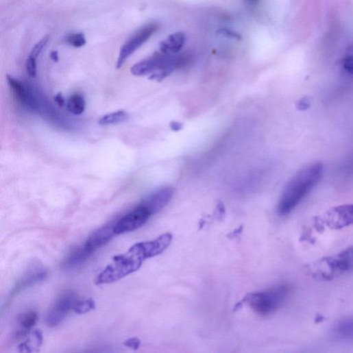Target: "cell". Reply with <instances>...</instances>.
<instances>
[{
  "label": "cell",
  "mask_w": 353,
  "mask_h": 353,
  "mask_svg": "<svg viewBox=\"0 0 353 353\" xmlns=\"http://www.w3.org/2000/svg\"><path fill=\"white\" fill-rule=\"evenodd\" d=\"M8 81L18 100L23 105L33 110L38 108L34 97L20 81L10 75L8 76Z\"/></svg>",
  "instance_id": "obj_13"
},
{
  "label": "cell",
  "mask_w": 353,
  "mask_h": 353,
  "mask_svg": "<svg viewBox=\"0 0 353 353\" xmlns=\"http://www.w3.org/2000/svg\"><path fill=\"white\" fill-rule=\"evenodd\" d=\"M324 171L321 163H314L297 172L287 185L280 199L278 212L290 214L320 181Z\"/></svg>",
  "instance_id": "obj_1"
},
{
  "label": "cell",
  "mask_w": 353,
  "mask_h": 353,
  "mask_svg": "<svg viewBox=\"0 0 353 353\" xmlns=\"http://www.w3.org/2000/svg\"><path fill=\"white\" fill-rule=\"evenodd\" d=\"M182 66L180 56L166 55L160 52L135 64L131 72L134 75L141 77L159 71L167 77Z\"/></svg>",
  "instance_id": "obj_5"
},
{
  "label": "cell",
  "mask_w": 353,
  "mask_h": 353,
  "mask_svg": "<svg viewBox=\"0 0 353 353\" xmlns=\"http://www.w3.org/2000/svg\"><path fill=\"white\" fill-rule=\"evenodd\" d=\"M291 292L292 287L289 284H279L261 292L247 295L241 305L247 303L258 315L269 316L285 304Z\"/></svg>",
  "instance_id": "obj_4"
},
{
  "label": "cell",
  "mask_w": 353,
  "mask_h": 353,
  "mask_svg": "<svg viewBox=\"0 0 353 353\" xmlns=\"http://www.w3.org/2000/svg\"><path fill=\"white\" fill-rule=\"evenodd\" d=\"M148 259L143 243L134 245L125 254L114 256L97 277L95 284H107L119 281L137 271Z\"/></svg>",
  "instance_id": "obj_2"
},
{
  "label": "cell",
  "mask_w": 353,
  "mask_h": 353,
  "mask_svg": "<svg viewBox=\"0 0 353 353\" xmlns=\"http://www.w3.org/2000/svg\"><path fill=\"white\" fill-rule=\"evenodd\" d=\"M80 300L77 295L72 291H67L56 300V303L49 310L46 322L48 326L55 327L59 325L66 317Z\"/></svg>",
  "instance_id": "obj_7"
},
{
  "label": "cell",
  "mask_w": 353,
  "mask_h": 353,
  "mask_svg": "<svg viewBox=\"0 0 353 353\" xmlns=\"http://www.w3.org/2000/svg\"><path fill=\"white\" fill-rule=\"evenodd\" d=\"M248 1L249 2V3L252 5H256L258 2H259V0H248Z\"/></svg>",
  "instance_id": "obj_31"
},
{
  "label": "cell",
  "mask_w": 353,
  "mask_h": 353,
  "mask_svg": "<svg viewBox=\"0 0 353 353\" xmlns=\"http://www.w3.org/2000/svg\"><path fill=\"white\" fill-rule=\"evenodd\" d=\"M67 110L75 115L82 114L85 110V100L79 94L71 95L66 103Z\"/></svg>",
  "instance_id": "obj_19"
},
{
  "label": "cell",
  "mask_w": 353,
  "mask_h": 353,
  "mask_svg": "<svg viewBox=\"0 0 353 353\" xmlns=\"http://www.w3.org/2000/svg\"><path fill=\"white\" fill-rule=\"evenodd\" d=\"M129 114L124 110H120L107 114L101 117L99 124L101 126L120 124L127 121Z\"/></svg>",
  "instance_id": "obj_18"
},
{
  "label": "cell",
  "mask_w": 353,
  "mask_h": 353,
  "mask_svg": "<svg viewBox=\"0 0 353 353\" xmlns=\"http://www.w3.org/2000/svg\"><path fill=\"white\" fill-rule=\"evenodd\" d=\"M95 308V304L93 299L79 300L75 304L73 311L77 314H84Z\"/></svg>",
  "instance_id": "obj_20"
},
{
  "label": "cell",
  "mask_w": 353,
  "mask_h": 353,
  "mask_svg": "<svg viewBox=\"0 0 353 353\" xmlns=\"http://www.w3.org/2000/svg\"><path fill=\"white\" fill-rule=\"evenodd\" d=\"M353 271V245L337 254L317 260L308 268L316 280L332 281Z\"/></svg>",
  "instance_id": "obj_3"
},
{
  "label": "cell",
  "mask_w": 353,
  "mask_h": 353,
  "mask_svg": "<svg viewBox=\"0 0 353 353\" xmlns=\"http://www.w3.org/2000/svg\"><path fill=\"white\" fill-rule=\"evenodd\" d=\"M151 216L149 211L140 204L114 223V233L121 234L134 231L144 226Z\"/></svg>",
  "instance_id": "obj_8"
},
{
  "label": "cell",
  "mask_w": 353,
  "mask_h": 353,
  "mask_svg": "<svg viewBox=\"0 0 353 353\" xmlns=\"http://www.w3.org/2000/svg\"><path fill=\"white\" fill-rule=\"evenodd\" d=\"M173 195V189L172 188L165 187L145 197L141 204L144 206L153 216L162 210L169 203Z\"/></svg>",
  "instance_id": "obj_12"
},
{
  "label": "cell",
  "mask_w": 353,
  "mask_h": 353,
  "mask_svg": "<svg viewBox=\"0 0 353 353\" xmlns=\"http://www.w3.org/2000/svg\"><path fill=\"white\" fill-rule=\"evenodd\" d=\"M123 344L127 347L136 350L140 348L141 345V341L138 338L134 337L125 341Z\"/></svg>",
  "instance_id": "obj_25"
},
{
  "label": "cell",
  "mask_w": 353,
  "mask_h": 353,
  "mask_svg": "<svg viewBox=\"0 0 353 353\" xmlns=\"http://www.w3.org/2000/svg\"><path fill=\"white\" fill-rule=\"evenodd\" d=\"M43 342V336L40 330H36L34 331L31 337L26 341L19 345V350L23 352H32L37 350Z\"/></svg>",
  "instance_id": "obj_17"
},
{
  "label": "cell",
  "mask_w": 353,
  "mask_h": 353,
  "mask_svg": "<svg viewBox=\"0 0 353 353\" xmlns=\"http://www.w3.org/2000/svg\"><path fill=\"white\" fill-rule=\"evenodd\" d=\"M170 127L174 132H179L182 130L183 125L178 122H172L170 124Z\"/></svg>",
  "instance_id": "obj_28"
},
{
  "label": "cell",
  "mask_w": 353,
  "mask_h": 353,
  "mask_svg": "<svg viewBox=\"0 0 353 353\" xmlns=\"http://www.w3.org/2000/svg\"><path fill=\"white\" fill-rule=\"evenodd\" d=\"M47 273V270L38 263L32 264L14 287L6 305L10 304L16 295L26 289L45 280Z\"/></svg>",
  "instance_id": "obj_10"
},
{
  "label": "cell",
  "mask_w": 353,
  "mask_h": 353,
  "mask_svg": "<svg viewBox=\"0 0 353 353\" xmlns=\"http://www.w3.org/2000/svg\"><path fill=\"white\" fill-rule=\"evenodd\" d=\"M51 58L54 62H58L59 60L58 52L57 51H54L51 53Z\"/></svg>",
  "instance_id": "obj_30"
},
{
  "label": "cell",
  "mask_w": 353,
  "mask_h": 353,
  "mask_svg": "<svg viewBox=\"0 0 353 353\" xmlns=\"http://www.w3.org/2000/svg\"><path fill=\"white\" fill-rule=\"evenodd\" d=\"M323 222L334 230H341L353 225V204H343L327 210Z\"/></svg>",
  "instance_id": "obj_9"
},
{
  "label": "cell",
  "mask_w": 353,
  "mask_h": 353,
  "mask_svg": "<svg viewBox=\"0 0 353 353\" xmlns=\"http://www.w3.org/2000/svg\"><path fill=\"white\" fill-rule=\"evenodd\" d=\"M345 169H346V171H348V172L352 173V171H353V156L349 160V162L347 163Z\"/></svg>",
  "instance_id": "obj_29"
},
{
  "label": "cell",
  "mask_w": 353,
  "mask_h": 353,
  "mask_svg": "<svg viewBox=\"0 0 353 353\" xmlns=\"http://www.w3.org/2000/svg\"><path fill=\"white\" fill-rule=\"evenodd\" d=\"M38 319V315L34 311L21 315L19 319V328L16 332L15 338L19 339L26 336L36 324Z\"/></svg>",
  "instance_id": "obj_15"
},
{
  "label": "cell",
  "mask_w": 353,
  "mask_h": 353,
  "mask_svg": "<svg viewBox=\"0 0 353 353\" xmlns=\"http://www.w3.org/2000/svg\"><path fill=\"white\" fill-rule=\"evenodd\" d=\"M343 66L349 73L353 75V45H350L344 54Z\"/></svg>",
  "instance_id": "obj_21"
},
{
  "label": "cell",
  "mask_w": 353,
  "mask_h": 353,
  "mask_svg": "<svg viewBox=\"0 0 353 353\" xmlns=\"http://www.w3.org/2000/svg\"><path fill=\"white\" fill-rule=\"evenodd\" d=\"M66 42L75 48H80L86 43L84 35L81 33L69 36L66 39Z\"/></svg>",
  "instance_id": "obj_22"
},
{
  "label": "cell",
  "mask_w": 353,
  "mask_h": 353,
  "mask_svg": "<svg viewBox=\"0 0 353 353\" xmlns=\"http://www.w3.org/2000/svg\"><path fill=\"white\" fill-rule=\"evenodd\" d=\"M218 32L219 33V34L224 35L228 38H234V39H238V40L241 39V36L239 34L233 32L227 29H222L219 30Z\"/></svg>",
  "instance_id": "obj_26"
},
{
  "label": "cell",
  "mask_w": 353,
  "mask_h": 353,
  "mask_svg": "<svg viewBox=\"0 0 353 353\" xmlns=\"http://www.w3.org/2000/svg\"><path fill=\"white\" fill-rule=\"evenodd\" d=\"M185 41L186 36L183 33L173 34L160 43V52L166 55H175L183 48Z\"/></svg>",
  "instance_id": "obj_14"
},
{
  "label": "cell",
  "mask_w": 353,
  "mask_h": 353,
  "mask_svg": "<svg viewBox=\"0 0 353 353\" xmlns=\"http://www.w3.org/2000/svg\"><path fill=\"white\" fill-rule=\"evenodd\" d=\"M332 332L341 338H353V317L338 321L332 328Z\"/></svg>",
  "instance_id": "obj_16"
},
{
  "label": "cell",
  "mask_w": 353,
  "mask_h": 353,
  "mask_svg": "<svg viewBox=\"0 0 353 353\" xmlns=\"http://www.w3.org/2000/svg\"><path fill=\"white\" fill-rule=\"evenodd\" d=\"M49 40L48 36H45L37 45L34 47L30 54V57L37 60L38 56L40 55L45 47L47 46Z\"/></svg>",
  "instance_id": "obj_23"
},
{
  "label": "cell",
  "mask_w": 353,
  "mask_h": 353,
  "mask_svg": "<svg viewBox=\"0 0 353 353\" xmlns=\"http://www.w3.org/2000/svg\"><path fill=\"white\" fill-rule=\"evenodd\" d=\"M114 224H109L97 229L92 233L86 243L82 245L84 251L91 256L100 247L108 243L115 235Z\"/></svg>",
  "instance_id": "obj_11"
},
{
  "label": "cell",
  "mask_w": 353,
  "mask_h": 353,
  "mask_svg": "<svg viewBox=\"0 0 353 353\" xmlns=\"http://www.w3.org/2000/svg\"><path fill=\"white\" fill-rule=\"evenodd\" d=\"M54 100L56 103L58 104V106L60 107H63L65 104L64 98L61 93H58V95H56Z\"/></svg>",
  "instance_id": "obj_27"
},
{
  "label": "cell",
  "mask_w": 353,
  "mask_h": 353,
  "mask_svg": "<svg viewBox=\"0 0 353 353\" xmlns=\"http://www.w3.org/2000/svg\"><path fill=\"white\" fill-rule=\"evenodd\" d=\"M159 25L156 23H151L145 25L138 31L122 47L119 60H117L116 68L121 69L128 58L142 47L158 30Z\"/></svg>",
  "instance_id": "obj_6"
},
{
  "label": "cell",
  "mask_w": 353,
  "mask_h": 353,
  "mask_svg": "<svg viewBox=\"0 0 353 353\" xmlns=\"http://www.w3.org/2000/svg\"><path fill=\"white\" fill-rule=\"evenodd\" d=\"M26 67L29 75L32 77H36L37 75L36 60L29 56L27 60Z\"/></svg>",
  "instance_id": "obj_24"
}]
</instances>
